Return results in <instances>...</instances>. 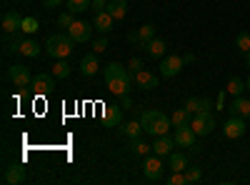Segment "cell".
I'll use <instances>...</instances> for the list:
<instances>
[{"label":"cell","instance_id":"obj_18","mask_svg":"<svg viewBox=\"0 0 250 185\" xmlns=\"http://www.w3.org/2000/svg\"><path fill=\"white\" fill-rule=\"evenodd\" d=\"M185 108L190 110V115H198V113L210 110V108H213V103L208 100V98H188V100H185Z\"/></svg>","mask_w":250,"mask_h":185},{"label":"cell","instance_id":"obj_33","mask_svg":"<svg viewBox=\"0 0 250 185\" xmlns=\"http://www.w3.org/2000/svg\"><path fill=\"white\" fill-rule=\"evenodd\" d=\"M93 0H68V10L70 13H83V10H88L90 8Z\"/></svg>","mask_w":250,"mask_h":185},{"label":"cell","instance_id":"obj_23","mask_svg":"<svg viewBox=\"0 0 250 185\" xmlns=\"http://www.w3.org/2000/svg\"><path fill=\"white\" fill-rule=\"evenodd\" d=\"M118 128H120V133H123L125 138H130V140H133V138H140V133H145V130H143V125H140V120H133V123H120Z\"/></svg>","mask_w":250,"mask_h":185},{"label":"cell","instance_id":"obj_2","mask_svg":"<svg viewBox=\"0 0 250 185\" xmlns=\"http://www.w3.org/2000/svg\"><path fill=\"white\" fill-rule=\"evenodd\" d=\"M140 125H143V130L148 133V135H153V138H158V135H168V130H170V118L165 115V113H160V110H143V115H140Z\"/></svg>","mask_w":250,"mask_h":185},{"label":"cell","instance_id":"obj_9","mask_svg":"<svg viewBox=\"0 0 250 185\" xmlns=\"http://www.w3.org/2000/svg\"><path fill=\"white\" fill-rule=\"evenodd\" d=\"M143 175L148 178V180H160L163 178V160H160V155H148L145 158V163H143Z\"/></svg>","mask_w":250,"mask_h":185},{"label":"cell","instance_id":"obj_22","mask_svg":"<svg viewBox=\"0 0 250 185\" xmlns=\"http://www.w3.org/2000/svg\"><path fill=\"white\" fill-rule=\"evenodd\" d=\"M105 10H108L115 20H123L125 15H128V3H125V0H108Z\"/></svg>","mask_w":250,"mask_h":185},{"label":"cell","instance_id":"obj_35","mask_svg":"<svg viewBox=\"0 0 250 185\" xmlns=\"http://www.w3.org/2000/svg\"><path fill=\"white\" fill-rule=\"evenodd\" d=\"M185 178H188V183H198V180L203 178V170H200V168H190V165H188V168H185Z\"/></svg>","mask_w":250,"mask_h":185},{"label":"cell","instance_id":"obj_25","mask_svg":"<svg viewBox=\"0 0 250 185\" xmlns=\"http://www.w3.org/2000/svg\"><path fill=\"white\" fill-rule=\"evenodd\" d=\"M170 123L175 128H180V125H188V123H190V110H188L185 105L183 108H178L173 115H170Z\"/></svg>","mask_w":250,"mask_h":185},{"label":"cell","instance_id":"obj_20","mask_svg":"<svg viewBox=\"0 0 250 185\" xmlns=\"http://www.w3.org/2000/svg\"><path fill=\"white\" fill-rule=\"evenodd\" d=\"M165 48H168V45H165V40L163 38H153V40H148V43H145V53H148L150 58H165Z\"/></svg>","mask_w":250,"mask_h":185},{"label":"cell","instance_id":"obj_8","mask_svg":"<svg viewBox=\"0 0 250 185\" xmlns=\"http://www.w3.org/2000/svg\"><path fill=\"white\" fill-rule=\"evenodd\" d=\"M68 35L75 40V43H88L93 38V25L85 23V20H73V25L68 28Z\"/></svg>","mask_w":250,"mask_h":185},{"label":"cell","instance_id":"obj_24","mask_svg":"<svg viewBox=\"0 0 250 185\" xmlns=\"http://www.w3.org/2000/svg\"><path fill=\"white\" fill-rule=\"evenodd\" d=\"M70 73H73V65L68 63L65 58H60V60H55V68H53V75H55L58 80H65V78H70Z\"/></svg>","mask_w":250,"mask_h":185},{"label":"cell","instance_id":"obj_39","mask_svg":"<svg viewBox=\"0 0 250 185\" xmlns=\"http://www.w3.org/2000/svg\"><path fill=\"white\" fill-rule=\"evenodd\" d=\"M120 108H123V110H130V108H133L130 95H120Z\"/></svg>","mask_w":250,"mask_h":185},{"label":"cell","instance_id":"obj_44","mask_svg":"<svg viewBox=\"0 0 250 185\" xmlns=\"http://www.w3.org/2000/svg\"><path fill=\"white\" fill-rule=\"evenodd\" d=\"M188 153H190V155H198V153H200V148H198V145H193V148H188Z\"/></svg>","mask_w":250,"mask_h":185},{"label":"cell","instance_id":"obj_7","mask_svg":"<svg viewBox=\"0 0 250 185\" xmlns=\"http://www.w3.org/2000/svg\"><path fill=\"white\" fill-rule=\"evenodd\" d=\"M8 78L15 83V88H25V85H30V83H33L30 68H28V65H20V63H15V65H10V68H8Z\"/></svg>","mask_w":250,"mask_h":185},{"label":"cell","instance_id":"obj_4","mask_svg":"<svg viewBox=\"0 0 250 185\" xmlns=\"http://www.w3.org/2000/svg\"><path fill=\"white\" fill-rule=\"evenodd\" d=\"M190 128L195 130V135H210L213 133V128H215V115H213V110H205V113H198V115H193V120H190Z\"/></svg>","mask_w":250,"mask_h":185},{"label":"cell","instance_id":"obj_19","mask_svg":"<svg viewBox=\"0 0 250 185\" xmlns=\"http://www.w3.org/2000/svg\"><path fill=\"white\" fill-rule=\"evenodd\" d=\"M98 68H100V63H98V53H88L85 58L80 60V73L83 75H95L98 73Z\"/></svg>","mask_w":250,"mask_h":185},{"label":"cell","instance_id":"obj_10","mask_svg":"<svg viewBox=\"0 0 250 185\" xmlns=\"http://www.w3.org/2000/svg\"><path fill=\"white\" fill-rule=\"evenodd\" d=\"M53 78H55V75H48V73L35 75V78H33V83H30L33 93H35V95H50L53 88H55V80H53Z\"/></svg>","mask_w":250,"mask_h":185},{"label":"cell","instance_id":"obj_31","mask_svg":"<svg viewBox=\"0 0 250 185\" xmlns=\"http://www.w3.org/2000/svg\"><path fill=\"white\" fill-rule=\"evenodd\" d=\"M225 90L235 98V95H243V90H248V88H245V83L240 78H230V80H228V85H225Z\"/></svg>","mask_w":250,"mask_h":185},{"label":"cell","instance_id":"obj_46","mask_svg":"<svg viewBox=\"0 0 250 185\" xmlns=\"http://www.w3.org/2000/svg\"><path fill=\"white\" fill-rule=\"evenodd\" d=\"M245 88L250 90V75H248V80H245Z\"/></svg>","mask_w":250,"mask_h":185},{"label":"cell","instance_id":"obj_11","mask_svg":"<svg viewBox=\"0 0 250 185\" xmlns=\"http://www.w3.org/2000/svg\"><path fill=\"white\" fill-rule=\"evenodd\" d=\"M175 145L178 148H193L195 145V130L190 128V123H188V125H180V128H175Z\"/></svg>","mask_w":250,"mask_h":185},{"label":"cell","instance_id":"obj_15","mask_svg":"<svg viewBox=\"0 0 250 185\" xmlns=\"http://www.w3.org/2000/svg\"><path fill=\"white\" fill-rule=\"evenodd\" d=\"M20 28H23V15L18 10H8L3 15V33H18Z\"/></svg>","mask_w":250,"mask_h":185},{"label":"cell","instance_id":"obj_36","mask_svg":"<svg viewBox=\"0 0 250 185\" xmlns=\"http://www.w3.org/2000/svg\"><path fill=\"white\" fill-rule=\"evenodd\" d=\"M168 183H170V185H188V178H185V173L173 170V175L168 178Z\"/></svg>","mask_w":250,"mask_h":185},{"label":"cell","instance_id":"obj_34","mask_svg":"<svg viewBox=\"0 0 250 185\" xmlns=\"http://www.w3.org/2000/svg\"><path fill=\"white\" fill-rule=\"evenodd\" d=\"M73 15H75V13H70V10L60 13V15H58V28H65V30H68V28L73 25V20H75Z\"/></svg>","mask_w":250,"mask_h":185},{"label":"cell","instance_id":"obj_12","mask_svg":"<svg viewBox=\"0 0 250 185\" xmlns=\"http://www.w3.org/2000/svg\"><path fill=\"white\" fill-rule=\"evenodd\" d=\"M158 83H160V78H158L155 73H150V70L143 68V70L135 73V85H138L140 90H155Z\"/></svg>","mask_w":250,"mask_h":185},{"label":"cell","instance_id":"obj_30","mask_svg":"<svg viewBox=\"0 0 250 185\" xmlns=\"http://www.w3.org/2000/svg\"><path fill=\"white\" fill-rule=\"evenodd\" d=\"M38 30H40V23H38V18H35V15H28V18H23V28H20V33L33 35V33H38Z\"/></svg>","mask_w":250,"mask_h":185},{"label":"cell","instance_id":"obj_21","mask_svg":"<svg viewBox=\"0 0 250 185\" xmlns=\"http://www.w3.org/2000/svg\"><path fill=\"white\" fill-rule=\"evenodd\" d=\"M103 120H105L108 125H120V123H123V108L105 105V108H103Z\"/></svg>","mask_w":250,"mask_h":185},{"label":"cell","instance_id":"obj_17","mask_svg":"<svg viewBox=\"0 0 250 185\" xmlns=\"http://www.w3.org/2000/svg\"><path fill=\"white\" fill-rule=\"evenodd\" d=\"M228 110H230V115H240V118L248 120V118H250V100L243 98V95H235Z\"/></svg>","mask_w":250,"mask_h":185},{"label":"cell","instance_id":"obj_37","mask_svg":"<svg viewBox=\"0 0 250 185\" xmlns=\"http://www.w3.org/2000/svg\"><path fill=\"white\" fill-rule=\"evenodd\" d=\"M93 48H95L93 53H105V50H108V38H105V35H100L95 43H93Z\"/></svg>","mask_w":250,"mask_h":185},{"label":"cell","instance_id":"obj_6","mask_svg":"<svg viewBox=\"0 0 250 185\" xmlns=\"http://www.w3.org/2000/svg\"><path fill=\"white\" fill-rule=\"evenodd\" d=\"M185 65L183 55H165L163 63H160V78H175Z\"/></svg>","mask_w":250,"mask_h":185},{"label":"cell","instance_id":"obj_14","mask_svg":"<svg viewBox=\"0 0 250 185\" xmlns=\"http://www.w3.org/2000/svg\"><path fill=\"white\" fill-rule=\"evenodd\" d=\"M173 148H175V138H173V135H158V138H155V143H153V153H155V155H160V158L170 155V153H173Z\"/></svg>","mask_w":250,"mask_h":185},{"label":"cell","instance_id":"obj_40","mask_svg":"<svg viewBox=\"0 0 250 185\" xmlns=\"http://www.w3.org/2000/svg\"><path fill=\"white\" fill-rule=\"evenodd\" d=\"M105 5H108V0H93V3H90V8H93L95 13H100V10H105Z\"/></svg>","mask_w":250,"mask_h":185},{"label":"cell","instance_id":"obj_41","mask_svg":"<svg viewBox=\"0 0 250 185\" xmlns=\"http://www.w3.org/2000/svg\"><path fill=\"white\" fill-rule=\"evenodd\" d=\"M60 3H62V0H43V5H45L48 10H55V8H60Z\"/></svg>","mask_w":250,"mask_h":185},{"label":"cell","instance_id":"obj_32","mask_svg":"<svg viewBox=\"0 0 250 185\" xmlns=\"http://www.w3.org/2000/svg\"><path fill=\"white\" fill-rule=\"evenodd\" d=\"M235 48H238L240 53H248V50H250V30L238 33V38H235Z\"/></svg>","mask_w":250,"mask_h":185},{"label":"cell","instance_id":"obj_38","mask_svg":"<svg viewBox=\"0 0 250 185\" xmlns=\"http://www.w3.org/2000/svg\"><path fill=\"white\" fill-rule=\"evenodd\" d=\"M128 68H130V73L135 75L138 70H143V60H140V58H133L130 63H128Z\"/></svg>","mask_w":250,"mask_h":185},{"label":"cell","instance_id":"obj_5","mask_svg":"<svg viewBox=\"0 0 250 185\" xmlns=\"http://www.w3.org/2000/svg\"><path fill=\"white\" fill-rule=\"evenodd\" d=\"M245 130H248V123H245V118H240V115H230L225 123H223V133H225V138H243L245 135Z\"/></svg>","mask_w":250,"mask_h":185},{"label":"cell","instance_id":"obj_29","mask_svg":"<svg viewBox=\"0 0 250 185\" xmlns=\"http://www.w3.org/2000/svg\"><path fill=\"white\" fill-rule=\"evenodd\" d=\"M130 150H133L135 155H150L153 145H148V143L140 140V138H133V140H130Z\"/></svg>","mask_w":250,"mask_h":185},{"label":"cell","instance_id":"obj_42","mask_svg":"<svg viewBox=\"0 0 250 185\" xmlns=\"http://www.w3.org/2000/svg\"><path fill=\"white\" fill-rule=\"evenodd\" d=\"M128 40L138 45V43H140V35H138V30H130V33H128Z\"/></svg>","mask_w":250,"mask_h":185},{"label":"cell","instance_id":"obj_27","mask_svg":"<svg viewBox=\"0 0 250 185\" xmlns=\"http://www.w3.org/2000/svg\"><path fill=\"white\" fill-rule=\"evenodd\" d=\"M138 35H140V43H138V48H145V43L155 38V25H150V23L140 25V28H138Z\"/></svg>","mask_w":250,"mask_h":185},{"label":"cell","instance_id":"obj_3","mask_svg":"<svg viewBox=\"0 0 250 185\" xmlns=\"http://www.w3.org/2000/svg\"><path fill=\"white\" fill-rule=\"evenodd\" d=\"M75 48V40L65 33H53L48 40H45V53L53 58V60H60V58H68Z\"/></svg>","mask_w":250,"mask_h":185},{"label":"cell","instance_id":"obj_13","mask_svg":"<svg viewBox=\"0 0 250 185\" xmlns=\"http://www.w3.org/2000/svg\"><path fill=\"white\" fill-rule=\"evenodd\" d=\"M93 25H95L98 33L108 35V33L113 30V25H115V18H113L108 10H100V13H95V18H93Z\"/></svg>","mask_w":250,"mask_h":185},{"label":"cell","instance_id":"obj_1","mask_svg":"<svg viewBox=\"0 0 250 185\" xmlns=\"http://www.w3.org/2000/svg\"><path fill=\"white\" fill-rule=\"evenodd\" d=\"M103 78H105L108 90H110L113 95H118V98H120V95H128L130 88H133V83H135V75L130 73V68L115 63V60L105 65V70H103Z\"/></svg>","mask_w":250,"mask_h":185},{"label":"cell","instance_id":"obj_16","mask_svg":"<svg viewBox=\"0 0 250 185\" xmlns=\"http://www.w3.org/2000/svg\"><path fill=\"white\" fill-rule=\"evenodd\" d=\"M25 168L23 165H8L5 173H3V183L8 185H20V183H25Z\"/></svg>","mask_w":250,"mask_h":185},{"label":"cell","instance_id":"obj_26","mask_svg":"<svg viewBox=\"0 0 250 185\" xmlns=\"http://www.w3.org/2000/svg\"><path fill=\"white\" fill-rule=\"evenodd\" d=\"M168 158H170V168H173V170L185 173V168H188V155H185V153H175V150H173Z\"/></svg>","mask_w":250,"mask_h":185},{"label":"cell","instance_id":"obj_43","mask_svg":"<svg viewBox=\"0 0 250 185\" xmlns=\"http://www.w3.org/2000/svg\"><path fill=\"white\" fill-rule=\"evenodd\" d=\"M183 60H185V65L195 63V53H185V55H183Z\"/></svg>","mask_w":250,"mask_h":185},{"label":"cell","instance_id":"obj_45","mask_svg":"<svg viewBox=\"0 0 250 185\" xmlns=\"http://www.w3.org/2000/svg\"><path fill=\"white\" fill-rule=\"evenodd\" d=\"M245 63H248V68H250V50L245 53Z\"/></svg>","mask_w":250,"mask_h":185},{"label":"cell","instance_id":"obj_28","mask_svg":"<svg viewBox=\"0 0 250 185\" xmlns=\"http://www.w3.org/2000/svg\"><path fill=\"white\" fill-rule=\"evenodd\" d=\"M20 53H23L25 58H38V55H40V45L35 43V40L25 38V40H23V45H20Z\"/></svg>","mask_w":250,"mask_h":185}]
</instances>
